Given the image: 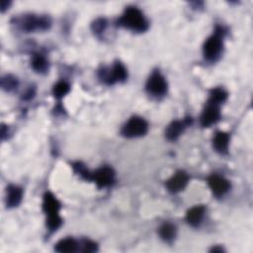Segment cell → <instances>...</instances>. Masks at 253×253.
Segmentation results:
<instances>
[{"label":"cell","instance_id":"cell-1","mask_svg":"<svg viewBox=\"0 0 253 253\" xmlns=\"http://www.w3.org/2000/svg\"><path fill=\"white\" fill-rule=\"evenodd\" d=\"M44 211L47 216V227L50 230H56L62 225V219L60 217L61 205L57 198L50 193H46L44 197Z\"/></svg>","mask_w":253,"mask_h":253},{"label":"cell","instance_id":"cell-2","mask_svg":"<svg viewBox=\"0 0 253 253\" xmlns=\"http://www.w3.org/2000/svg\"><path fill=\"white\" fill-rule=\"evenodd\" d=\"M119 23L121 26L135 32H144L148 27L143 14L136 7L128 8L120 18Z\"/></svg>","mask_w":253,"mask_h":253},{"label":"cell","instance_id":"cell-3","mask_svg":"<svg viewBox=\"0 0 253 253\" xmlns=\"http://www.w3.org/2000/svg\"><path fill=\"white\" fill-rule=\"evenodd\" d=\"M223 50V35L221 31L216 32L204 45V56L208 61H216Z\"/></svg>","mask_w":253,"mask_h":253},{"label":"cell","instance_id":"cell-4","mask_svg":"<svg viewBox=\"0 0 253 253\" xmlns=\"http://www.w3.org/2000/svg\"><path fill=\"white\" fill-rule=\"evenodd\" d=\"M147 123L141 118H132L122 129L123 136L127 138H138L146 134Z\"/></svg>","mask_w":253,"mask_h":253},{"label":"cell","instance_id":"cell-5","mask_svg":"<svg viewBox=\"0 0 253 253\" xmlns=\"http://www.w3.org/2000/svg\"><path fill=\"white\" fill-rule=\"evenodd\" d=\"M146 90L154 96H161L167 90V83L160 72H155L147 80Z\"/></svg>","mask_w":253,"mask_h":253},{"label":"cell","instance_id":"cell-6","mask_svg":"<svg viewBox=\"0 0 253 253\" xmlns=\"http://www.w3.org/2000/svg\"><path fill=\"white\" fill-rule=\"evenodd\" d=\"M220 105L211 102L209 101V104L204 110L203 114L201 117V124L203 127H210L211 125L217 123L221 117L220 113Z\"/></svg>","mask_w":253,"mask_h":253},{"label":"cell","instance_id":"cell-7","mask_svg":"<svg viewBox=\"0 0 253 253\" xmlns=\"http://www.w3.org/2000/svg\"><path fill=\"white\" fill-rule=\"evenodd\" d=\"M114 176L115 174L111 168L104 167L93 174H90L89 179L94 180L99 187H107L113 183Z\"/></svg>","mask_w":253,"mask_h":253},{"label":"cell","instance_id":"cell-8","mask_svg":"<svg viewBox=\"0 0 253 253\" xmlns=\"http://www.w3.org/2000/svg\"><path fill=\"white\" fill-rule=\"evenodd\" d=\"M209 186L216 196H223L230 190V183L219 175H212L209 178Z\"/></svg>","mask_w":253,"mask_h":253},{"label":"cell","instance_id":"cell-9","mask_svg":"<svg viewBox=\"0 0 253 253\" xmlns=\"http://www.w3.org/2000/svg\"><path fill=\"white\" fill-rule=\"evenodd\" d=\"M188 183V175L184 172H178L167 181V188L171 192H179L185 188Z\"/></svg>","mask_w":253,"mask_h":253},{"label":"cell","instance_id":"cell-10","mask_svg":"<svg viewBox=\"0 0 253 253\" xmlns=\"http://www.w3.org/2000/svg\"><path fill=\"white\" fill-rule=\"evenodd\" d=\"M127 77V70L121 64H116L114 68L105 75L104 80L109 84L123 81Z\"/></svg>","mask_w":253,"mask_h":253},{"label":"cell","instance_id":"cell-11","mask_svg":"<svg viewBox=\"0 0 253 253\" xmlns=\"http://www.w3.org/2000/svg\"><path fill=\"white\" fill-rule=\"evenodd\" d=\"M188 125H189V120L172 122L166 130L167 138L176 139L180 136V134L183 132V130L186 128V126H188Z\"/></svg>","mask_w":253,"mask_h":253},{"label":"cell","instance_id":"cell-12","mask_svg":"<svg viewBox=\"0 0 253 253\" xmlns=\"http://www.w3.org/2000/svg\"><path fill=\"white\" fill-rule=\"evenodd\" d=\"M230 137L227 133L219 132L214 138V146L220 154H226L229 149Z\"/></svg>","mask_w":253,"mask_h":253},{"label":"cell","instance_id":"cell-13","mask_svg":"<svg viewBox=\"0 0 253 253\" xmlns=\"http://www.w3.org/2000/svg\"><path fill=\"white\" fill-rule=\"evenodd\" d=\"M204 213H205V208L203 206H196L194 208H192L186 216L187 222L189 223V225L193 226V227H197L202 219L204 217Z\"/></svg>","mask_w":253,"mask_h":253},{"label":"cell","instance_id":"cell-14","mask_svg":"<svg viewBox=\"0 0 253 253\" xmlns=\"http://www.w3.org/2000/svg\"><path fill=\"white\" fill-rule=\"evenodd\" d=\"M23 192L19 187L10 186L7 191V206L17 207L22 200Z\"/></svg>","mask_w":253,"mask_h":253},{"label":"cell","instance_id":"cell-15","mask_svg":"<svg viewBox=\"0 0 253 253\" xmlns=\"http://www.w3.org/2000/svg\"><path fill=\"white\" fill-rule=\"evenodd\" d=\"M77 248H78V244L73 238L63 239L56 245V250L62 253L75 252L77 251Z\"/></svg>","mask_w":253,"mask_h":253},{"label":"cell","instance_id":"cell-16","mask_svg":"<svg viewBox=\"0 0 253 253\" xmlns=\"http://www.w3.org/2000/svg\"><path fill=\"white\" fill-rule=\"evenodd\" d=\"M32 66L33 69L38 72H45L47 69V62L42 55L34 56L32 60Z\"/></svg>","mask_w":253,"mask_h":253},{"label":"cell","instance_id":"cell-17","mask_svg":"<svg viewBox=\"0 0 253 253\" xmlns=\"http://www.w3.org/2000/svg\"><path fill=\"white\" fill-rule=\"evenodd\" d=\"M160 234L164 240L170 241L175 236V228L170 224H165L161 228Z\"/></svg>","mask_w":253,"mask_h":253},{"label":"cell","instance_id":"cell-18","mask_svg":"<svg viewBox=\"0 0 253 253\" xmlns=\"http://www.w3.org/2000/svg\"><path fill=\"white\" fill-rule=\"evenodd\" d=\"M227 93L221 89V88H216L212 91L211 93V98H210V101L213 103H216L218 105H220L221 103L225 102L226 99H227Z\"/></svg>","mask_w":253,"mask_h":253},{"label":"cell","instance_id":"cell-19","mask_svg":"<svg viewBox=\"0 0 253 253\" xmlns=\"http://www.w3.org/2000/svg\"><path fill=\"white\" fill-rule=\"evenodd\" d=\"M69 85L67 82L62 81L55 86L54 95L56 98H63L65 95L69 93Z\"/></svg>","mask_w":253,"mask_h":253},{"label":"cell","instance_id":"cell-20","mask_svg":"<svg viewBox=\"0 0 253 253\" xmlns=\"http://www.w3.org/2000/svg\"><path fill=\"white\" fill-rule=\"evenodd\" d=\"M97 250V246L95 243L91 242V241H85L84 245H83V249L82 251L84 252H93Z\"/></svg>","mask_w":253,"mask_h":253}]
</instances>
